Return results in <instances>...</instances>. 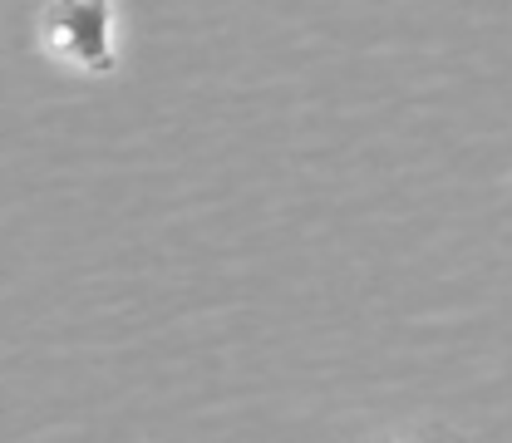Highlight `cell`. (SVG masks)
<instances>
[{
  "label": "cell",
  "instance_id": "6da1fadb",
  "mask_svg": "<svg viewBox=\"0 0 512 443\" xmlns=\"http://www.w3.org/2000/svg\"><path fill=\"white\" fill-rule=\"evenodd\" d=\"M45 45L89 74L114 69V0H50L40 15Z\"/></svg>",
  "mask_w": 512,
  "mask_h": 443
},
{
  "label": "cell",
  "instance_id": "7a4b0ae2",
  "mask_svg": "<svg viewBox=\"0 0 512 443\" xmlns=\"http://www.w3.org/2000/svg\"><path fill=\"white\" fill-rule=\"evenodd\" d=\"M365 443H463V439L453 429H444V424H424V429H389V434H375Z\"/></svg>",
  "mask_w": 512,
  "mask_h": 443
}]
</instances>
